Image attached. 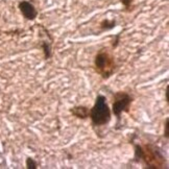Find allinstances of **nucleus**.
Segmentation results:
<instances>
[{
	"mask_svg": "<svg viewBox=\"0 0 169 169\" xmlns=\"http://www.w3.org/2000/svg\"><path fill=\"white\" fill-rule=\"evenodd\" d=\"M94 69L102 79H109L117 70V64L111 50L100 49L94 58Z\"/></svg>",
	"mask_w": 169,
	"mask_h": 169,
	"instance_id": "nucleus-2",
	"label": "nucleus"
},
{
	"mask_svg": "<svg viewBox=\"0 0 169 169\" xmlns=\"http://www.w3.org/2000/svg\"><path fill=\"white\" fill-rule=\"evenodd\" d=\"M116 26V21L115 20H103L102 22L100 23V28L101 30H110V29L114 28Z\"/></svg>",
	"mask_w": 169,
	"mask_h": 169,
	"instance_id": "nucleus-8",
	"label": "nucleus"
},
{
	"mask_svg": "<svg viewBox=\"0 0 169 169\" xmlns=\"http://www.w3.org/2000/svg\"><path fill=\"white\" fill-rule=\"evenodd\" d=\"M135 162L143 161L148 169L167 168V162L161 149L153 144H134Z\"/></svg>",
	"mask_w": 169,
	"mask_h": 169,
	"instance_id": "nucleus-1",
	"label": "nucleus"
},
{
	"mask_svg": "<svg viewBox=\"0 0 169 169\" xmlns=\"http://www.w3.org/2000/svg\"><path fill=\"white\" fill-rule=\"evenodd\" d=\"M41 47H42V50H43V53H44V58H45V60H48V59L51 58V45H50L48 42L44 41L42 42L41 44Z\"/></svg>",
	"mask_w": 169,
	"mask_h": 169,
	"instance_id": "nucleus-7",
	"label": "nucleus"
},
{
	"mask_svg": "<svg viewBox=\"0 0 169 169\" xmlns=\"http://www.w3.org/2000/svg\"><path fill=\"white\" fill-rule=\"evenodd\" d=\"M164 137L166 139H169V118L167 117L164 121Z\"/></svg>",
	"mask_w": 169,
	"mask_h": 169,
	"instance_id": "nucleus-10",
	"label": "nucleus"
},
{
	"mask_svg": "<svg viewBox=\"0 0 169 169\" xmlns=\"http://www.w3.org/2000/svg\"><path fill=\"white\" fill-rule=\"evenodd\" d=\"M165 96H166V101H167V103H168V102H169V97H168V88H166Z\"/></svg>",
	"mask_w": 169,
	"mask_h": 169,
	"instance_id": "nucleus-12",
	"label": "nucleus"
},
{
	"mask_svg": "<svg viewBox=\"0 0 169 169\" xmlns=\"http://www.w3.org/2000/svg\"><path fill=\"white\" fill-rule=\"evenodd\" d=\"M112 111L107 101V97L98 95L95 99L94 105L90 109V119L93 126H105L111 121Z\"/></svg>",
	"mask_w": 169,
	"mask_h": 169,
	"instance_id": "nucleus-3",
	"label": "nucleus"
},
{
	"mask_svg": "<svg viewBox=\"0 0 169 169\" xmlns=\"http://www.w3.org/2000/svg\"><path fill=\"white\" fill-rule=\"evenodd\" d=\"M25 166H26L27 169H37L38 168V163L35 159L28 157L25 161Z\"/></svg>",
	"mask_w": 169,
	"mask_h": 169,
	"instance_id": "nucleus-9",
	"label": "nucleus"
},
{
	"mask_svg": "<svg viewBox=\"0 0 169 169\" xmlns=\"http://www.w3.org/2000/svg\"><path fill=\"white\" fill-rule=\"evenodd\" d=\"M120 1H121V3L123 4L124 7H125L126 10H130V7L132 6L134 0H120Z\"/></svg>",
	"mask_w": 169,
	"mask_h": 169,
	"instance_id": "nucleus-11",
	"label": "nucleus"
},
{
	"mask_svg": "<svg viewBox=\"0 0 169 169\" xmlns=\"http://www.w3.org/2000/svg\"><path fill=\"white\" fill-rule=\"evenodd\" d=\"M70 113L72 114V116L82 120L88 119L90 117V109L84 105H75V107H71Z\"/></svg>",
	"mask_w": 169,
	"mask_h": 169,
	"instance_id": "nucleus-6",
	"label": "nucleus"
},
{
	"mask_svg": "<svg viewBox=\"0 0 169 169\" xmlns=\"http://www.w3.org/2000/svg\"><path fill=\"white\" fill-rule=\"evenodd\" d=\"M133 101H134V97L130 93L124 91H118L114 93L111 111L117 118V125H119L122 113H130Z\"/></svg>",
	"mask_w": 169,
	"mask_h": 169,
	"instance_id": "nucleus-4",
	"label": "nucleus"
},
{
	"mask_svg": "<svg viewBox=\"0 0 169 169\" xmlns=\"http://www.w3.org/2000/svg\"><path fill=\"white\" fill-rule=\"evenodd\" d=\"M18 7L20 10L21 14H22V16L26 20L33 21L38 17V10H36L35 5L33 3H30L29 1H26V0L20 1L18 4Z\"/></svg>",
	"mask_w": 169,
	"mask_h": 169,
	"instance_id": "nucleus-5",
	"label": "nucleus"
}]
</instances>
